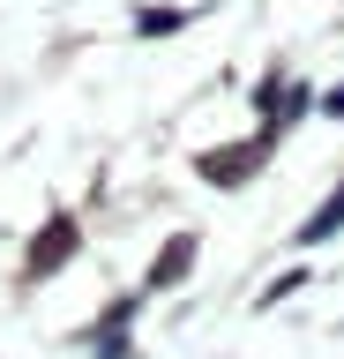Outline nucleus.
Wrapping results in <instances>:
<instances>
[{"mask_svg":"<svg viewBox=\"0 0 344 359\" xmlns=\"http://www.w3.org/2000/svg\"><path fill=\"white\" fill-rule=\"evenodd\" d=\"M337 224H344V187H337V195H329V202H322V210H315V217H307V224H299V247H322V240H329V232H337Z\"/></svg>","mask_w":344,"mask_h":359,"instance_id":"nucleus-1","label":"nucleus"},{"mask_svg":"<svg viewBox=\"0 0 344 359\" xmlns=\"http://www.w3.org/2000/svg\"><path fill=\"white\" fill-rule=\"evenodd\" d=\"M187 262H195V240H172V255L150 269V285H172V277H187Z\"/></svg>","mask_w":344,"mask_h":359,"instance_id":"nucleus-2","label":"nucleus"}]
</instances>
